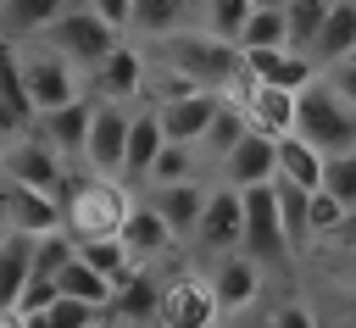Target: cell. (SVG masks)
Instances as JSON below:
<instances>
[{"label":"cell","mask_w":356,"mask_h":328,"mask_svg":"<svg viewBox=\"0 0 356 328\" xmlns=\"http://www.w3.org/2000/svg\"><path fill=\"white\" fill-rule=\"evenodd\" d=\"M39 39H44L50 50H61L83 78H95V72L117 56V44H122V33L100 17V6H95V0H67V6H61V17H56Z\"/></svg>","instance_id":"4"},{"label":"cell","mask_w":356,"mask_h":328,"mask_svg":"<svg viewBox=\"0 0 356 328\" xmlns=\"http://www.w3.org/2000/svg\"><path fill=\"white\" fill-rule=\"evenodd\" d=\"M317 328H350L345 311H317Z\"/></svg>","instance_id":"39"},{"label":"cell","mask_w":356,"mask_h":328,"mask_svg":"<svg viewBox=\"0 0 356 328\" xmlns=\"http://www.w3.org/2000/svg\"><path fill=\"white\" fill-rule=\"evenodd\" d=\"M278 217H284V233H289V250L300 256L306 245H317L312 239V195L300 189V183H284L278 178Z\"/></svg>","instance_id":"30"},{"label":"cell","mask_w":356,"mask_h":328,"mask_svg":"<svg viewBox=\"0 0 356 328\" xmlns=\"http://www.w3.org/2000/svg\"><path fill=\"white\" fill-rule=\"evenodd\" d=\"M245 256L261 261L267 272L295 256L289 250V233H284V217H278V183L245 189Z\"/></svg>","instance_id":"6"},{"label":"cell","mask_w":356,"mask_h":328,"mask_svg":"<svg viewBox=\"0 0 356 328\" xmlns=\"http://www.w3.org/2000/svg\"><path fill=\"white\" fill-rule=\"evenodd\" d=\"M350 56H356V0H334L328 28H323V39L312 44V61L328 72V67H339V61H350Z\"/></svg>","instance_id":"22"},{"label":"cell","mask_w":356,"mask_h":328,"mask_svg":"<svg viewBox=\"0 0 356 328\" xmlns=\"http://www.w3.org/2000/svg\"><path fill=\"white\" fill-rule=\"evenodd\" d=\"M56 300H61V289H56V284H44V278H33V284L17 295V306H11V311H17V317H44Z\"/></svg>","instance_id":"36"},{"label":"cell","mask_w":356,"mask_h":328,"mask_svg":"<svg viewBox=\"0 0 356 328\" xmlns=\"http://www.w3.org/2000/svg\"><path fill=\"white\" fill-rule=\"evenodd\" d=\"M33 245L39 239H28V233H0V300H6V311L33 284Z\"/></svg>","instance_id":"23"},{"label":"cell","mask_w":356,"mask_h":328,"mask_svg":"<svg viewBox=\"0 0 356 328\" xmlns=\"http://www.w3.org/2000/svg\"><path fill=\"white\" fill-rule=\"evenodd\" d=\"M195 161H200V150H184V145H167L145 189H172V183H195V178H200V172H195Z\"/></svg>","instance_id":"32"},{"label":"cell","mask_w":356,"mask_h":328,"mask_svg":"<svg viewBox=\"0 0 356 328\" xmlns=\"http://www.w3.org/2000/svg\"><path fill=\"white\" fill-rule=\"evenodd\" d=\"M122 245H128V256H134L139 267H156V261L178 245V233L167 228V217H161L150 200H139L134 217H128V228H122Z\"/></svg>","instance_id":"20"},{"label":"cell","mask_w":356,"mask_h":328,"mask_svg":"<svg viewBox=\"0 0 356 328\" xmlns=\"http://www.w3.org/2000/svg\"><path fill=\"white\" fill-rule=\"evenodd\" d=\"M150 206L167 217V228L178 239H195L206 206H211V178H195V183H172V189H150Z\"/></svg>","instance_id":"18"},{"label":"cell","mask_w":356,"mask_h":328,"mask_svg":"<svg viewBox=\"0 0 356 328\" xmlns=\"http://www.w3.org/2000/svg\"><path fill=\"white\" fill-rule=\"evenodd\" d=\"M217 183H228V189H261V183H278V145L273 139H261V133H250L222 167H217Z\"/></svg>","instance_id":"15"},{"label":"cell","mask_w":356,"mask_h":328,"mask_svg":"<svg viewBox=\"0 0 356 328\" xmlns=\"http://www.w3.org/2000/svg\"><path fill=\"white\" fill-rule=\"evenodd\" d=\"M78 261H89V267H95L100 278H111V284H122V278L139 267L122 239H89V245H78Z\"/></svg>","instance_id":"31"},{"label":"cell","mask_w":356,"mask_h":328,"mask_svg":"<svg viewBox=\"0 0 356 328\" xmlns=\"http://www.w3.org/2000/svg\"><path fill=\"white\" fill-rule=\"evenodd\" d=\"M222 328H267V317H234V322H222Z\"/></svg>","instance_id":"40"},{"label":"cell","mask_w":356,"mask_h":328,"mask_svg":"<svg viewBox=\"0 0 356 328\" xmlns=\"http://www.w3.org/2000/svg\"><path fill=\"white\" fill-rule=\"evenodd\" d=\"M61 206H67V233H72V245H89V239H122V228H128V217H134L139 200L128 195V183L67 178Z\"/></svg>","instance_id":"2"},{"label":"cell","mask_w":356,"mask_h":328,"mask_svg":"<svg viewBox=\"0 0 356 328\" xmlns=\"http://www.w3.org/2000/svg\"><path fill=\"white\" fill-rule=\"evenodd\" d=\"M323 195H334L345 211H356V156H334L323 172Z\"/></svg>","instance_id":"33"},{"label":"cell","mask_w":356,"mask_h":328,"mask_svg":"<svg viewBox=\"0 0 356 328\" xmlns=\"http://www.w3.org/2000/svg\"><path fill=\"white\" fill-rule=\"evenodd\" d=\"M222 311H217V295L206 278H172L167 284V306H161V322L156 328H217Z\"/></svg>","instance_id":"14"},{"label":"cell","mask_w":356,"mask_h":328,"mask_svg":"<svg viewBox=\"0 0 356 328\" xmlns=\"http://www.w3.org/2000/svg\"><path fill=\"white\" fill-rule=\"evenodd\" d=\"M206 284H211V295H217V311H222V317H250V306H256V300H261V289H267V267H261V261H250V256L239 250V256H228V261H211Z\"/></svg>","instance_id":"11"},{"label":"cell","mask_w":356,"mask_h":328,"mask_svg":"<svg viewBox=\"0 0 356 328\" xmlns=\"http://www.w3.org/2000/svg\"><path fill=\"white\" fill-rule=\"evenodd\" d=\"M323 172H328V161H323L300 133L278 145V178H284V183H300L306 195H323Z\"/></svg>","instance_id":"25"},{"label":"cell","mask_w":356,"mask_h":328,"mask_svg":"<svg viewBox=\"0 0 356 328\" xmlns=\"http://www.w3.org/2000/svg\"><path fill=\"white\" fill-rule=\"evenodd\" d=\"M95 95H83L78 106H67V111H56V117H39V133H44V145L61 156V161H83L89 156V133H95Z\"/></svg>","instance_id":"16"},{"label":"cell","mask_w":356,"mask_h":328,"mask_svg":"<svg viewBox=\"0 0 356 328\" xmlns=\"http://www.w3.org/2000/svg\"><path fill=\"white\" fill-rule=\"evenodd\" d=\"M295 133H300L323 161L356 156V106L339 100V89H334L328 78H317V83L300 95V122H295Z\"/></svg>","instance_id":"5"},{"label":"cell","mask_w":356,"mask_h":328,"mask_svg":"<svg viewBox=\"0 0 356 328\" xmlns=\"http://www.w3.org/2000/svg\"><path fill=\"white\" fill-rule=\"evenodd\" d=\"M56 289H61V300H78V306H95V311H106V306H111V295H117V284H111V278H100L89 261H72V267L56 278Z\"/></svg>","instance_id":"28"},{"label":"cell","mask_w":356,"mask_h":328,"mask_svg":"<svg viewBox=\"0 0 356 328\" xmlns=\"http://www.w3.org/2000/svg\"><path fill=\"white\" fill-rule=\"evenodd\" d=\"M245 117H250V133H261V139L284 145V139H295V122H300V95L261 89V95L245 106Z\"/></svg>","instance_id":"21"},{"label":"cell","mask_w":356,"mask_h":328,"mask_svg":"<svg viewBox=\"0 0 356 328\" xmlns=\"http://www.w3.org/2000/svg\"><path fill=\"white\" fill-rule=\"evenodd\" d=\"M0 167H6V183H22V189H39V195H56L67 189V161L44 145V133H22V139H6L0 150ZM61 200V195H56Z\"/></svg>","instance_id":"7"},{"label":"cell","mask_w":356,"mask_h":328,"mask_svg":"<svg viewBox=\"0 0 356 328\" xmlns=\"http://www.w3.org/2000/svg\"><path fill=\"white\" fill-rule=\"evenodd\" d=\"M0 222H6V233L44 239V233H61V228H67V206H61L56 195H39V189H22V183H6V189H0Z\"/></svg>","instance_id":"10"},{"label":"cell","mask_w":356,"mask_h":328,"mask_svg":"<svg viewBox=\"0 0 356 328\" xmlns=\"http://www.w3.org/2000/svg\"><path fill=\"white\" fill-rule=\"evenodd\" d=\"M161 306H167V289L156 284V272H150V267H134V272L117 284L106 317H111V322H161Z\"/></svg>","instance_id":"17"},{"label":"cell","mask_w":356,"mask_h":328,"mask_svg":"<svg viewBox=\"0 0 356 328\" xmlns=\"http://www.w3.org/2000/svg\"><path fill=\"white\" fill-rule=\"evenodd\" d=\"M323 78L339 89V100H350V106H356V56H350V61H339V67H328Z\"/></svg>","instance_id":"38"},{"label":"cell","mask_w":356,"mask_h":328,"mask_svg":"<svg viewBox=\"0 0 356 328\" xmlns=\"http://www.w3.org/2000/svg\"><path fill=\"white\" fill-rule=\"evenodd\" d=\"M95 306H78V300H56L44 317H28V328H95Z\"/></svg>","instance_id":"34"},{"label":"cell","mask_w":356,"mask_h":328,"mask_svg":"<svg viewBox=\"0 0 356 328\" xmlns=\"http://www.w3.org/2000/svg\"><path fill=\"white\" fill-rule=\"evenodd\" d=\"M134 111L139 106H95V133H89V178L122 183L128 178V133H134Z\"/></svg>","instance_id":"8"},{"label":"cell","mask_w":356,"mask_h":328,"mask_svg":"<svg viewBox=\"0 0 356 328\" xmlns=\"http://www.w3.org/2000/svg\"><path fill=\"white\" fill-rule=\"evenodd\" d=\"M6 56L17 61V72H22V89H28V100H33V111L39 117H56V111H67V106H78L89 89V78L61 56V50H50L44 39H28V44H6Z\"/></svg>","instance_id":"3"},{"label":"cell","mask_w":356,"mask_h":328,"mask_svg":"<svg viewBox=\"0 0 356 328\" xmlns=\"http://www.w3.org/2000/svg\"><path fill=\"white\" fill-rule=\"evenodd\" d=\"M150 67H161L167 78H178V83H189V89L228 95V89L245 78V50H239V44H222V39L200 33V28H189V33L167 39V44H156Z\"/></svg>","instance_id":"1"},{"label":"cell","mask_w":356,"mask_h":328,"mask_svg":"<svg viewBox=\"0 0 356 328\" xmlns=\"http://www.w3.org/2000/svg\"><path fill=\"white\" fill-rule=\"evenodd\" d=\"M345 206L334 200V195H312V239H328V233H339L345 228Z\"/></svg>","instance_id":"35"},{"label":"cell","mask_w":356,"mask_h":328,"mask_svg":"<svg viewBox=\"0 0 356 328\" xmlns=\"http://www.w3.org/2000/svg\"><path fill=\"white\" fill-rule=\"evenodd\" d=\"M161 150H167V133H161V117H156V106L145 100L139 111H134V133H128V189L139 183H150V172H156V161H161Z\"/></svg>","instance_id":"19"},{"label":"cell","mask_w":356,"mask_h":328,"mask_svg":"<svg viewBox=\"0 0 356 328\" xmlns=\"http://www.w3.org/2000/svg\"><path fill=\"white\" fill-rule=\"evenodd\" d=\"M245 139H250V117H245L239 106H228V100H222V111H217V122H211V133L200 139V156L222 167V161H228V156H234V150H239Z\"/></svg>","instance_id":"27"},{"label":"cell","mask_w":356,"mask_h":328,"mask_svg":"<svg viewBox=\"0 0 356 328\" xmlns=\"http://www.w3.org/2000/svg\"><path fill=\"white\" fill-rule=\"evenodd\" d=\"M239 50H289V6L284 0H256Z\"/></svg>","instance_id":"24"},{"label":"cell","mask_w":356,"mask_h":328,"mask_svg":"<svg viewBox=\"0 0 356 328\" xmlns=\"http://www.w3.org/2000/svg\"><path fill=\"white\" fill-rule=\"evenodd\" d=\"M267 328H317V306H306V300H278L273 311H267Z\"/></svg>","instance_id":"37"},{"label":"cell","mask_w":356,"mask_h":328,"mask_svg":"<svg viewBox=\"0 0 356 328\" xmlns=\"http://www.w3.org/2000/svg\"><path fill=\"white\" fill-rule=\"evenodd\" d=\"M250 11H256V0H200V33H211L222 44H239Z\"/></svg>","instance_id":"26"},{"label":"cell","mask_w":356,"mask_h":328,"mask_svg":"<svg viewBox=\"0 0 356 328\" xmlns=\"http://www.w3.org/2000/svg\"><path fill=\"white\" fill-rule=\"evenodd\" d=\"M284 6H289V50H295V56H312V44H317L323 28H328L334 0H284Z\"/></svg>","instance_id":"29"},{"label":"cell","mask_w":356,"mask_h":328,"mask_svg":"<svg viewBox=\"0 0 356 328\" xmlns=\"http://www.w3.org/2000/svg\"><path fill=\"white\" fill-rule=\"evenodd\" d=\"M245 67L261 89H284V95H306L323 78V67L312 56H295V50H245Z\"/></svg>","instance_id":"13"},{"label":"cell","mask_w":356,"mask_h":328,"mask_svg":"<svg viewBox=\"0 0 356 328\" xmlns=\"http://www.w3.org/2000/svg\"><path fill=\"white\" fill-rule=\"evenodd\" d=\"M195 250L206 261H228L245 250V195L228 189V183H211V206L195 228Z\"/></svg>","instance_id":"9"},{"label":"cell","mask_w":356,"mask_h":328,"mask_svg":"<svg viewBox=\"0 0 356 328\" xmlns=\"http://www.w3.org/2000/svg\"><path fill=\"white\" fill-rule=\"evenodd\" d=\"M345 317H350V328H356V306H350V311H345Z\"/></svg>","instance_id":"41"},{"label":"cell","mask_w":356,"mask_h":328,"mask_svg":"<svg viewBox=\"0 0 356 328\" xmlns=\"http://www.w3.org/2000/svg\"><path fill=\"white\" fill-rule=\"evenodd\" d=\"M217 111H222V95H206V89H195V95H184V100H167V106H156L167 145H184V150H200V139L211 133Z\"/></svg>","instance_id":"12"}]
</instances>
